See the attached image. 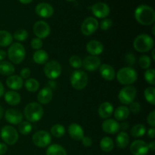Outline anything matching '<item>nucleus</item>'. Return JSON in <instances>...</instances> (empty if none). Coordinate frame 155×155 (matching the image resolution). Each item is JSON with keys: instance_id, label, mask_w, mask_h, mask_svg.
Listing matches in <instances>:
<instances>
[{"instance_id": "14", "label": "nucleus", "mask_w": 155, "mask_h": 155, "mask_svg": "<svg viewBox=\"0 0 155 155\" xmlns=\"http://www.w3.org/2000/svg\"><path fill=\"white\" fill-rule=\"evenodd\" d=\"M89 8L92 10V14L98 18H105L110 14V8L104 2L95 3Z\"/></svg>"}, {"instance_id": "58", "label": "nucleus", "mask_w": 155, "mask_h": 155, "mask_svg": "<svg viewBox=\"0 0 155 155\" xmlns=\"http://www.w3.org/2000/svg\"><path fill=\"white\" fill-rule=\"evenodd\" d=\"M154 29H155V26H154V27H153V28H152V31H153V34H155V32H154Z\"/></svg>"}, {"instance_id": "33", "label": "nucleus", "mask_w": 155, "mask_h": 155, "mask_svg": "<svg viewBox=\"0 0 155 155\" xmlns=\"http://www.w3.org/2000/svg\"><path fill=\"white\" fill-rule=\"evenodd\" d=\"M146 133V128L143 124H136L131 129V135L133 137H142Z\"/></svg>"}, {"instance_id": "41", "label": "nucleus", "mask_w": 155, "mask_h": 155, "mask_svg": "<svg viewBox=\"0 0 155 155\" xmlns=\"http://www.w3.org/2000/svg\"><path fill=\"white\" fill-rule=\"evenodd\" d=\"M154 69H148L145 73V79L149 84L154 86L155 80H154Z\"/></svg>"}, {"instance_id": "25", "label": "nucleus", "mask_w": 155, "mask_h": 155, "mask_svg": "<svg viewBox=\"0 0 155 155\" xmlns=\"http://www.w3.org/2000/svg\"><path fill=\"white\" fill-rule=\"evenodd\" d=\"M5 100L8 104L12 106L18 105L21 102V95L15 91H8L5 94Z\"/></svg>"}, {"instance_id": "34", "label": "nucleus", "mask_w": 155, "mask_h": 155, "mask_svg": "<svg viewBox=\"0 0 155 155\" xmlns=\"http://www.w3.org/2000/svg\"><path fill=\"white\" fill-rule=\"evenodd\" d=\"M25 88L27 91L31 92H35L39 89V83L36 79H27L25 82Z\"/></svg>"}, {"instance_id": "39", "label": "nucleus", "mask_w": 155, "mask_h": 155, "mask_svg": "<svg viewBox=\"0 0 155 155\" xmlns=\"http://www.w3.org/2000/svg\"><path fill=\"white\" fill-rule=\"evenodd\" d=\"M139 64L143 69H148L151 64V58L148 55H142L139 58Z\"/></svg>"}, {"instance_id": "44", "label": "nucleus", "mask_w": 155, "mask_h": 155, "mask_svg": "<svg viewBox=\"0 0 155 155\" xmlns=\"http://www.w3.org/2000/svg\"><path fill=\"white\" fill-rule=\"evenodd\" d=\"M42 41L41 40V39H39V38H35V39H33L31 41V46L33 49H37L39 50L42 47Z\"/></svg>"}, {"instance_id": "7", "label": "nucleus", "mask_w": 155, "mask_h": 155, "mask_svg": "<svg viewBox=\"0 0 155 155\" xmlns=\"http://www.w3.org/2000/svg\"><path fill=\"white\" fill-rule=\"evenodd\" d=\"M18 133L15 127L12 126H5L1 130V138L5 143L13 145L18 142Z\"/></svg>"}, {"instance_id": "30", "label": "nucleus", "mask_w": 155, "mask_h": 155, "mask_svg": "<svg viewBox=\"0 0 155 155\" xmlns=\"http://www.w3.org/2000/svg\"><path fill=\"white\" fill-rule=\"evenodd\" d=\"M46 155H68L67 151L61 145L54 144L47 148Z\"/></svg>"}, {"instance_id": "26", "label": "nucleus", "mask_w": 155, "mask_h": 155, "mask_svg": "<svg viewBox=\"0 0 155 155\" xmlns=\"http://www.w3.org/2000/svg\"><path fill=\"white\" fill-rule=\"evenodd\" d=\"M130 143V137L129 135L125 132H120L119 134L117 136L116 138V144L118 148L124 149L128 146Z\"/></svg>"}, {"instance_id": "3", "label": "nucleus", "mask_w": 155, "mask_h": 155, "mask_svg": "<svg viewBox=\"0 0 155 155\" xmlns=\"http://www.w3.org/2000/svg\"><path fill=\"white\" fill-rule=\"evenodd\" d=\"M43 115V108L36 102L29 103L24 108V116L29 122H37Z\"/></svg>"}, {"instance_id": "59", "label": "nucleus", "mask_w": 155, "mask_h": 155, "mask_svg": "<svg viewBox=\"0 0 155 155\" xmlns=\"http://www.w3.org/2000/svg\"><path fill=\"white\" fill-rule=\"evenodd\" d=\"M67 1H68V2H74V1H75V0H67Z\"/></svg>"}, {"instance_id": "43", "label": "nucleus", "mask_w": 155, "mask_h": 155, "mask_svg": "<svg viewBox=\"0 0 155 155\" xmlns=\"http://www.w3.org/2000/svg\"><path fill=\"white\" fill-rule=\"evenodd\" d=\"M141 109H142V107H141V104H139L137 101H133L131 104H130V107H129V110L130 111L133 112L134 114H138L141 111Z\"/></svg>"}, {"instance_id": "45", "label": "nucleus", "mask_w": 155, "mask_h": 155, "mask_svg": "<svg viewBox=\"0 0 155 155\" xmlns=\"http://www.w3.org/2000/svg\"><path fill=\"white\" fill-rule=\"evenodd\" d=\"M125 61L129 66H133L136 63V57L133 53H128L125 56Z\"/></svg>"}, {"instance_id": "53", "label": "nucleus", "mask_w": 155, "mask_h": 155, "mask_svg": "<svg viewBox=\"0 0 155 155\" xmlns=\"http://www.w3.org/2000/svg\"><path fill=\"white\" fill-rule=\"evenodd\" d=\"M148 148H149L151 151H154L155 149V142L152 141V142H151L149 144H148Z\"/></svg>"}, {"instance_id": "20", "label": "nucleus", "mask_w": 155, "mask_h": 155, "mask_svg": "<svg viewBox=\"0 0 155 155\" xmlns=\"http://www.w3.org/2000/svg\"><path fill=\"white\" fill-rule=\"evenodd\" d=\"M102 130L104 133L108 134H116L120 130V124L115 120H106L102 124Z\"/></svg>"}, {"instance_id": "47", "label": "nucleus", "mask_w": 155, "mask_h": 155, "mask_svg": "<svg viewBox=\"0 0 155 155\" xmlns=\"http://www.w3.org/2000/svg\"><path fill=\"white\" fill-rule=\"evenodd\" d=\"M30 70L29 69V68H24V69H22L21 71V72H20V77H21L22 79H28L30 78Z\"/></svg>"}, {"instance_id": "50", "label": "nucleus", "mask_w": 155, "mask_h": 155, "mask_svg": "<svg viewBox=\"0 0 155 155\" xmlns=\"http://www.w3.org/2000/svg\"><path fill=\"white\" fill-rule=\"evenodd\" d=\"M148 136H149L151 139H154L155 136V130L154 127H152V128L149 129L148 131Z\"/></svg>"}, {"instance_id": "49", "label": "nucleus", "mask_w": 155, "mask_h": 155, "mask_svg": "<svg viewBox=\"0 0 155 155\" xmlns=\"http://www.w3.org/2000/svg\"><path fill=\"white\" fill-rule=\"evenodd\" d=\"M8 150L7 145L5 143H2L0 142V155H3L6 153Z\"/></svg>"}, {"instance_id": "48", "label": "nucleus", "mask_w": 155, "mask_h": 155, "mask_svg": "<svg viewBox=\"0 0 155 155\" xmlns=\"http://www.w3.org/2000/svg\"><path fill=\"white\" fill-rule=\"evenodd\" d=\"M82 142H83V145L85 147H91L92 145V139H91L89 136H84L83 139H82Z\"/></svg>"}, {"instance_id": "28", "label": "nucleus", "mask_w": 155, "mask_h": 155, "mask_svg": "<svg viewBox=\"0 0 155 155\" xmlns=\"http://www.w3.org/2000/svg\"><path fill=\"white\" fill-rule=\"evenodd\" d=\"M15 72V67L12 63L5 61H0V74L4 76H11Z\"/></svg>"}, {"instance_id": "37", "label": "nucleus", "mask_w": 155, "mask_h": 155, "mask_svg": "<svg viewBox=\"0 0 155 155\" xmlns=\"http://www.w3.org/2000/svg\"><path fill=\"white\" fill-rule=\"evenodd\" d=\"M18 130L23 135H28L32 131V125L29 121H22L19 124Z\"/></svg>"}, {"instance_id": "18", "label": "nucleus", "mask_w": 155, "mask_h": 155, "mask_svg": "<svg viewBox=\"0 0 155 155\" xmlns=\"http://www.w3.org/2000/svg\"><path fill=\"white\" fill-rule=\"evenodd\" d=\"M86 50L92 55H99L104 51V45L98 40H91L86 45Z\"/></svg>"}, {"instance_id": "15", "label": "nucleus", "mask_w": 155, "mask_h": 155, "mask_svg": "<svg viewBox=\"0 0 155 155\" xmlns=\"http://www.w3.org/2000/svg\"><path fill=\"white\" fill-rule=\"evenodd\" d=\"M148 151V145L145 141L136 140L130 146V151L133 155H147Z\"/></svg>"}, {"instance_id": "4", "label": "nucleus", "mask_w": 155, "mask_h": 155, "mask_svg": "<svg viewBox=\"0 0 155 155\" xmlns=\"http://www.w3.org/2000/svg\"><path fill=\"white\" fill-rule=\"evenodd\" d=\"M154 42L151 36L148 34H140L136 37L133 42L134 48L139 52H147L154 47Z\"/></svg>"}, {"instance_id": "46", "label": "nucleus", "mask_w": 155, "mask_h": 155, "mask_svg": "<svg viewBox=\"0 0 155 155\" xmlns=\"http://www.w3.org/2000/svg\"><path fill=\"white\" fill-rule=\"evenodd\" d=\"M147 123L151 126V127H155V111L153 110L151 113L149 114V115L147 117Z\"/></svg>"}, {"instance_id": "21", "label": "nucleus", "mask_w": 155, "mask_h": 155, "mask_svg": "<svg viewBox=\"0 0 155 155\" xmlns=\"http://www.w3.org/2000/svg\"><path fill=\"white\" fill-rule=\"evenodd\" d=\"M53 97V92L49 87H45L41 89L37 95V99L40 104H47L51 101Z\"/></svg>"}, {"instance_id": "56", "label": "nucleus", "mask_w": 155, "mask_h": 155, "mask_svg": "<svg viewBox=\"0 0 155 155\" xmlns=\"http://www.w3.org/2000/svg\"><path fill=\"white\" fill-rule=\"evenodd\" d=\"M3 114H4V110H3L2 107V106L0 105V120H1L2 118Z\"/></svg>"}, {"instance_id": "6", "label": "nucleus", "mask_w": 155, "mask_h": 155, "mask_svg": "<svg viewBox=\"0 0 155 155\" xmlns=\"http://www.w3.org/2000/svg\"><path fill=\"white\" fill-rule=\"evenodd\" d=\"M70 80L74 89L77 90H82L87 86L88 76L84 71L78 70L72 73Z\"/></svg>"}, {"instance_id": "57", "label": "nucleus", "mask_w": 155, "mask_h": 155, "mask_svg": "<svg viewBox=\"0 0 155 155\" xmlns=\"http://www.w3.org/2000/svg\"><path fill=\"white\" fill-rule=\"evenodd\" d=\"M151 54H152V58H153V60H154L155 57H154V49H153L152 53H151Z\"/></svg>"}, {"instance_id": "51", "label": "nucleus", "mask_w": 155, "mask_h": 155, "mask_svg": "<svg viewBox=\"0 0 155 155\" xmlns=\"http://www.w3.org/2000/svg\"><path fill=\"white\" fill-rule=\"evenodd\" d=\"M128 128H129V124H127V123L124 122L122 123V124H120V130H127Z\"/></svg>"}, {"instance_id": "32", "label": "nucleus", "mask_w": 155, "mask_h": 155, "mask_svg": "<svg viewBox=\"0 0 155 155\" xmlns=\"http://www.w3.org/2000/svg\"><path fill=\"white\" fill-rule=\"evenodd\" d=\"M114 143L111 138L104 137L100 142V148L104 152H110L114 149Z\"/></svg>"}, {"instance_id": "29", "label": "nucleus", "mask_w": 155, "mask_h": 155, "mask_svg": "<svg viewBox=\"0 0 155 155\" xmlns=\"http://www.w3.org/2000/svg\"><path fill=\"white\" fill-rule=\"evenodd\" d=\"M33 61L38 64H44L46 63L48 60V54L45 51L42 49L37 50L33 54Z\"/></svg>"}, {"instance_id": "38", "label": "nucleus", "mask_w": 155, "mask_h": 155, "mask_svg": "<svg viewBox=\"0 0 155 155\" xmlns=\"http://www.w3.org/2000/svg\"><path fill=\"white\" fill-rule=\"evenodd\" d=\"M28 37V33L24 29H19L14 33V38L19 42L26 40Z\"/></svg>"}, {"instance_id": "36", "label": "nucleus", "mask_w": 155, "mask_h": 155, "mask_svg": "<svg viewBox=\"0 0 155 155\" xmlns=\"http://www.w3.org/2000/svg\"><path fill=\"white\" fill-rule=\"evenodd\" d=\"M145 98L148 103L152 105L155 104V89L154 87H148L145 90Z\"/></svg>"}, {"instance_id": "1", "label": "nucleus", "mask_w": 155, "mask_h": 155, "mask_svg": "<svg viewBox=\"0 0 155 155\" xmlns=\"http://www.w3.org/2000/svg\"><path fill=\"white\" fill-rule=\"evenodd\" d=\"M135 18L142 25H151L155 21V12L150 6L142 5L135 11Z\"/></svg>"}, {"instance_id": "54", "label": "nucleus", "mask_w": 155, "mask_h": 155, "mask_svg": "<svg viewBox=\"0 0 155 155\" xmlns=\"http://www.w3.org/2000/svg\"><path fill=\"white\" fill-rule=\"evenodd\" d=\"M4 92H5V88L4 86H3L2 82L0 81V98L4 95Z\"/></svg>"}, {"instance_id": "10", "label": "nucleus", "mask_w": 155, "mask_h": 155, "mask_svg": "<svg viewBox=\"0 0 155 155\" xmlns=\"http://www.w3.org/2000/svg\"><path fill=\"white\" fill-rule=\"evenodd\" d=\"M32 141L36 146L39 148H45L48 146L51 142V135L45 130L37 131L33 135Z\"/></svg>"}, {"instance_id": "19", "label": "nucleus", "mask_w": 155, "mask_h": 155, "mask_svg": "<svg viewBox=\"0 0 155 155\" xmlns=\"http://www.w3.org/2000/svg\"><path fill=\"white\" fill-rule=\"evenodd\" d=\"M68 133L73 139L81 141L84 137V131L81 126L77 124H71L68 127Z\"/></svg>"}, {"instance_id": "31", "label": "nucleus", "mask_w": 155, "mask_h": 155, "mask_svg": "<svg viewBox=\"0 0 155 155\" xmlns=\"http://www.w3.org/2000/svg\"><path fill=\"white\" fill-rule=\"evenodd\" d=\"M13 41V36L9 32L0 30V46L6 47L11 45Z\"/></svg>"}, {"instance_id": "35", "label": "nucleus", "mask_w": 155, "mask_h": 155, "mask_svg": "<svg viewBox=\"0 0 155 155\" xmlns=\"http://www.w3.org/2000/svg\"><path fill=\"white\" fill-rule=\"evenodd\" d=\"M51 134L56 138H61L64 136L65 128L61 124H55L52 126L50 130Z\"/></svg>"}, {"instance_id": "24", "label": "nucleus", "mask_w": 155, "mask_h": 155, "mask_svg": "<svg viewBox=\"0 0 155 155\" xmlns=\"http://www.w3.org/2000/svg\"><path fill=\"white\" fill-rule=\"evenodd\" d=\"M113 111V105L108 101H104L99 106L98 112L99 117H101V118H104V119H106V118H108L111 116Z\"/></svg>"}, {"instance_id": "13", "label": "nucleus", "mask_w": 155, "mask_h": 155, "mask_svg": "<svg viewBox=\"0 0 155 155\" xmlns=\"http://www.w3.org/2000/svg\"><path fill=\"white\" fill-rule=\"evenodd\" d=\"M100 66H101V59L98 56H87L82 61V67H83V68L88 71H95Z\"/></svg>"}, {"instance_id": "42", "label": "nucleus", "mask_w": 155, "mask_h": 155, "mask_svg": "<svg viewBox=\"0 0 155 155\" xmlns=\"http://www.w3.org/2000/svg\"><path fill=\"white\" fill-rule=\"evenodd\" d=\"M112 24H113V22H112L111 20L109 19V18H104L101 21L100 28L102 30H107L112 27Z\"/></svg>"}, {"instance_id": "27", "label": "nucleus", "mask_w": 155, "mask_h": 155, "mask_svg": "<svg viewBox=\"0 0 155 155\" xmlns=\"http://www.w3.org/2000/svg\"><path fill=\"white\" fill-rule=\"evenodd\" d=\"M130 110L127 106H119L114 111V117L117 120H125L130 116Z\"/></svg>"}, {"instance_id": "52", "label": "nucleus", "mask_w": 155, "mask_h": 155, "mask_svg": "<svg viewBox=\"0 0 155 155\" xmlns=\"http://www.w3.org/2000/svg\"><path fill=\"white\" fill-rule=\"evenodd\" d=\"M6 55H7V54H6V52L4 50H0V61L4 60L5 58Z\"/></svg>"}, {"instance_id": "5", "label": "nucleus", "mask_w": 155, "mask_h": 155, "mask_svg": "<svg viewBox=\"0 0 155 155\" xmlns=\"http://www.w3.org/2000/svg\"><path fill=\"white\" fill-rule=\"evenodd\" d=\"M7 54L11 61L18 64L21 63L25 58V48L22 44L19 42H15L9 47Z\"/></svg>"}, {"instance_id": "2", "label": "nucleus", "mask_w": 155, "mask_h": 155, "mask_svg": "<svg viewBox=\"0 0 155 155\" xmlns=\"http://www.w3.org/2000/svg\"><path fill=\"white\" fill-rule=\"evenodd\" d=\"M137 72L131 67L121 68L117 74V81L124 86H130L134 83L137 80Z\"/></svg>"}, {"instance_id": "12", "label": "nucleus", "mask_w": 155, "mask_h": 155, "mask_svg": "<svg viewBox=\"0 0 155 155\" xmlns=\"http://www.w3.org/2000/svg\"><path fill=\"white\" fill-rule=\"evenodd\" d=\"M33 33L39 39H45L49 36L51 28L48 23L43 21H39L33 25Z\"/></svg>"}, {"instance_id": "40", "label": "nucleus", "mask_w": 155, "mask_h": 155, "mask_svg": "<svg viewBox=\"0 0 155 155\" xmlns=\"http://www.w3.org/2000/svg\"><path fill=\"white\" fill-rule=\"evenodd\" d=\"M69 63L75 69H80L82 67V59L77 55H73L70 58Z\"/></svg>"}, {"instance_id": "17", "label": "nucleus", "mask_w": 155, "mask_h": 155, "mask_svg": "<svg viewBox=\"0 0 155 155\" xmlns=\"http://www.w3.org/2000/svg\"><path fill=\"white\" fill-rule=\"evenodd\" d=\"M36 13L41 18H48L54 14V8L48 3L42 2L36 5Z\"/></svg>"}, {"instance_id": "55", "label": "nucleus", "mask_w": 155, "mask_h": 155, "mask_svg": "<svg viewBox=\"0 0 155 155\" xmlns=\"http://www.w3.org/2000/svg\"><path fill=\"white\" fill-rule=\"evenodd\" d=\"M33 0H19L20 2L23 3V4H29Z\"/></svg>"}, {"instance_id": "9", "label": "nucleus", "mask_w": 155, "mask_h": 155, "mask_svg": "<svg viewBox=\"0 0 155 155\" xmlns=\"http://www.w3.org/2000/svg\"><path fill=\"white\" fill-rule=\"evenodd\" d=\"M62 68L60 64L56 61L46 62L44 67V74L50 80H55L61 74Z\"/></svg>"}, {"instance_id": "11", "label": "nucleus", "mask_w": 155, "mask_h": 155, "mask_svg": "<svg viewBox=\"0 0 155 155\" xmlns=\"http://www.w3.org/2000/svg\"><path fill=\"white\" fill-rule=\"evenodd\" d=\"M98 28V21L93 17L86 18L81 25V32L85 36L93 34Z\"/></svg>"}, {"instance_id": "16", "label": "nucleus", "mask_w": 155, "mask_h": 155, "mask_svg": "<svg viewBox=\"0 0 155 155\" xmlns=\"http://www.w3.org/2000/svg\"><path fill=\"white\" fill-rule=\"evenodd\" d=\"M5 118L7 122L16 125L19 124L23 120V114L19 110L14 108L8 109L5 114Z\"/></svg>"}, {"instance_id": "23", "label": "nucleus", "mask_w": 155, "mask_h": 155, "mask_svg": "<svg viewBox=\"0 0 155 155\" xmlns=\"http://www.w3.org/2000/svg\"><path fill=\"white\" fill-rule=\"evenodd\" d=\"M100 74L105 80L111 81L115 78V71L110 64H104L100 66Z\"/></svg>"}, {"instance_id": "22", "label": "nucleus", "mask_w": 155, "mask_h": 155, "mask_svg": "<svg viewBox=\"0 0 155 155\" xmlns=\"http://www.w3.org/2000/svg\"><path fill=\"white\" fill-rule=\"evenodd\" d=\"M6 84L9 89L12 90H18L22 88L24 82H23V79L20 76L12 75L7 78Z\"/></svg>"}, {"instance_id": "8", "label": "nucleus", "mask_w": 155, "mask_h": 155, "mask_svg": "<svg viewBox=\"0 0 155 155\" xmlns=\"http://www.w3.org/2000/svg\"><path fill=\"white\" fill-rule=\"evenodd\" d=\"M137 91L133 86H126L119 92L118 98L123 104H130L134 101Z\"/></svg>"}]
</instances>
